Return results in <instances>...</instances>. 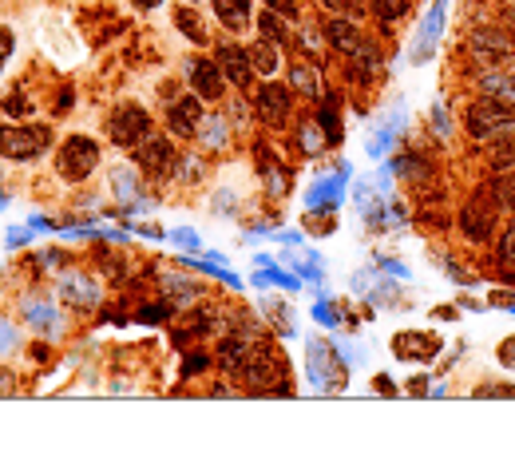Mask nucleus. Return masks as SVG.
<instances>
[{"instance_id": "f257e3e1", "label": "nucleus", "mask_w": 515, "mask_h": 464, "mask_svg": "<svg viewBox=\"0 0 515 464\" xmlns=\"http://www.w3.org/2000/svg\"><path fill=\"white\" fill-rule=\"evenodd\" d=\"M52 147V127L48 123H4L0 127V159L8 163H28Z\"/></svg>"}, {"instance_id": "f03ea898", "label": "nucleus", "mask_w": 515, "mask_h": 464, "mask_svg": "<svg viewBox=\"0 0 515 464\" xmlns=\"http://www.w3.org/2000/svg\"><path fill=\"white\" fill-rule=\"evenodd\" d=\"M100 167V143L92 135H68L56 151V171L64 183H84Z\"/></svg>"}, {"instance_id": "7ed1b4c3", "label": "nucleus", "mask_w": 515, "mask_h": 464, "mask_svg": "<svg viewBox=\"0 0 515 464\" xmlns=\"http://www.w3.org/2000/svg\"><path fill=\"white\" fill-rule=\"evenodd\" d=\"M147 131H151V116H147V108L143 104H119L111 119H107V139L115 143V147H127V151H135L143 139H147Z\"/></svg>"}, {"instance_id": "20e7f679", "label": "nucleus", "mask_w": 515, "mask_h": 464, "mask_svg": "<svg viewBox=\"0 0 515 464\" xmlns=\"http://www.w3.org/2000/svg\"><path fill=\"white\" fill-rule=\"evenodd\" d=\"M468 131H472L476 139H500V135H512L515 108L488 96L484 104H472V112H468Z\"/></svg>"}, {"instance_id": "39448f33", "label": "nucleus", "mask_w": 515, "mask_h": 464, "mask_svg": "<svg viewBox=\"0 0 515 464\" xmlns=\"http://www.w3.org/2000/svg\"><path fill=\"white\" fill-rule=\"evenodd\" d=\"M135 163L151 175V179H167L175 175V163H179V151L167 135H147L139 147H135Z\"/></svg>"}, {"instance_id": "423d86ee", "label": "nucleus", "mask_w": 515, "mask_h": 464, "mask_svg": "<svg viewBox=\"0 0 515 464\" xmlns=\"http://www.w3.org/2000/svg\"><path fill=\"white\" fill-rule=\"evenodd\" d=\"M496 211H500V203H496V199L476 195V199L460 211V231L468 234L472 242H488L492 231H496Z\"/></svg>"}, {"instance_id": "0eeeda50", "label": "nucleus", "mask_w": 515, "mask_h": 464, "mask_svg": "<svg viewBox=\"0 0 515 464\" xmlns=\"http://www.w3.org/2000/svg\"><path fill=\"white\" fill-rule=\"evenodd\" d=\"M290 88L286 84H262L258 88V96H254V112H258V119L262 123H270V127H278V123H286V116H290Z\"/></svg>"}, {"instance_id": "6e6552de", "label": "nucleus", "mask_w": 515, "mask_h": 464, "mask_svg": "<svg viewBox=\"0 0 515 464\" xmlns=\"http://www.w3.org/2000/svg\"><path fill=\"white\" fill-rule=\"evenodd\" d=\"M218 68L222 76L234 84V88H250L254 84V64H250V52L242 44H218Z\"/></svg>"}, {"instance_id": "1a4fd4ad", "label": "nucleus", "mask_w": 515, "mask_h": 464, "mask_svg": "<svg viewBox=\"0 0 515 464\" xmlns=\"http://www.w3.org/2000/svg\"><path fill=\"white\" fill-rule=\"evenodd\" d=\"M187 76H191V88H195V96L199 100H218L222 92H226V76H222V68H218V60H191V68H187Z\"/></svg>"}, {"instance_id": "9d476101", "label": "nucleus", "mask_w": 515, "mask_h": 464, "mask_svg": "<svg viewBox=\"0 0 515 464\" xmlns=\"http://www.w3.org/2000/svg\"><path fill=\"white\" fill-rule=\"evenodd\" d=\"M203 100L199 96H183V100H175L171 108H167V127L175 131V135H183V139H191V135H199L203 131Z\"/></svg>"}, {"instance_id": "9b49d317", "label": "nucleus", "mask_w": 515, "mask_h": 464, "mask_svg": "<svg viewBox=\"0 0 515 464\" xmlns=\"http://www.w3.org/2000/svg\"><path fill=\"white\" fill-rule=\"evenodd\" d=\"M468 44H472L476 60H488V64H508L512 60V40L500 28H476Z\"/></svg>"}, {"instance_id": "f8f14e48", "label": "nucleus", "mask_w": 515, "mask_h": 464, "mask_svg": "<svg viewBox=\"0 0 515 464\" xmlns=\"http://www.w3.org/2000/svg\"><path fill=\"white\" fill-rule=\"evenodd\" d=\"M393 353L401 361H432L440 353V338L436 334H420V330H405L393 338Z\"/></svg>"}, {"instance_id": "ddd939ff", "label": "nucleus", "mask_w": 515, "mask_h": 464, "mask_svg": "<svg viewBox=\"0 0 515 464\" xmlns=\"http://www.w3.org/2000/svg\"><path fill=\"white\" fill-rule=\"evenodd\" d=\"M321 32H325V40H329L337 52H361V32H357V24H353V20L337 16V20H329Z\"/></svg>"}, {"instance_id": "4468645a", "label": "nucleus", "mask_w": 515, "mask_h": 464, "mask_svg": "<svg viewBox=\"0 0 515 464\" xmlns=\"http://www.w3.org/2000/svg\"><path fill=\"white\" fill-rule=\"evenodd\" d=\"M214 16L226 32L250 28V0H214Z\"/></svg>"}, {"instance_id": "2eb2a0df", "label": "nucleus", "mask_w": 515, "mask_h": 464, "mask_svg": "<svg viewBox=\"0 0 515 464\" xmlns=\"http://www.w3.org/2000/svg\"><path fill=\"white\" fill-rule=\"evenodd\" d=\"M250 52V64H254V72H262V76H274L278 72V44H270V40H258V44H250L246 48Z\"/></svg>"}, {"instance_id": "dca6fc26", "label": "nucleus", "mask_w": 515, "mask_h": 464, "mask_svg": "<svg viewBox=\"0 0 515 464\" xmlns=\"http://www.w3.org/2000/svg\"><path fill=\"white\" fill-rule=\"evenodd\" d=\"M175 20H179V32L195 44H206V28H203V16L195 8H175Z\"/></svg>"}, {"instance_id": "f3484780", "label": "nucleus", "mask_w": 515, "mask_h": 464, "mask_svg": "<svg viewBox=\"0 0 515 464\" xmlns=\"http://www.w3.org/2000/svg\"><path fill=\"white\" fill-rule=\"evenodd\" d=\"M480 88H484V96H492V100L512 104V108H515V76H512V72H508V76H488Z\"/></svg>"}, {"instance_id": "a211bd4d", "label": "nucleus", "mask_w": 515, "mask_h": 464, "mask_svg": "<svg viewBox=\"0 0 515 464\" xmlns=\"http://www.w3.org/2000/svg\"><path fill=\"white\" fill-rule=\"evenodd\" d=\"M290 84H294L298 92H306V96H317V92H321L317 68H309V64H294V68H290Z\"/></svg>"}, {"instance_id": "6ab92c4d", "label": "nucleus", "mask_w": 515, "mask_h": 464, "mask_svg": "<svg viewBox=\"0 0 515 464\" xmlns=\"http://www.w3.org/2000/svg\"><path fill=\"white\" fill-rule=\"evenodd\" d=\"M440 20H444V4H436L432 12H428V20H424V44H416V60H428L424 52L432 48V40L440 36Z\"/></svg>"}, {"instance_id": "aec40b11", "label": "nucleus", "mask_w": 515, "mask_h": 464, "mask_svg": "<svg viewBox=\"0 0 515 464\" xmlns=\"http://www.w3.org/2000/svg\"><path fill=\"white\" fill-rule=\"evenodd\" d=\"M369 8H373V16L381 24H393V20H401L409 12V0H369Z\"/></svg>"}, {"instance_id": "412c9836", "label": "nucleus", "mask_w": 515, "mask_h": 464, "mask_svg": "<svg viewBox=\"0 0 515 464\" xmlns=\"http://www.w3.org/2000/svg\"><path fill=\"white\" fill-rule=\"evenodd\" d=\"M258 28H262V40H270V44H286V40H290V32L282 28V16H278V12H266Z\"/></svg>"}, {"instance_id": "4be33fe9", "label": "nucleus", "mask_w": 515, "mask_h": 464, "mask_svg": "<svg viewBox=\"0 0 515 464\" xmlns=\"http://www.w3.org/2000/svg\"><path fill=\"white\" fill-rule=\"evenodd\" d=\"M317 127H321V139L341 143V123H337V112H333V108H321V112H317Z\"/></svg>"}, {"instance_id": "5701e85b", "label": "nucleus", "mask_w": 515, "mask_h": 464, "mask_svg": "<svg viewBox=\"0 0 515 464\" xmlns=\"http://www.w3.org/2000/svg\"><path fill=\"white\" fill-rule=\"evenodd\" d=\"M492 191H496V203L504 211H515V171H508L500 183H492Z\"/></svg>"}, {"instance_id": "b1692460", "label": "nucleus", "mask_w": 515, "mask_h": 464, "mask_svg": "<svg viewBox=\"0 0 515 464\" xmlns=\"http://www.w3.org/2000/svg\"><path fill=\"white\" fill-rule=\"evenodd\" d=\"M500 266L512 274L515 270V223L504 231V238H500Z\"/></svg>"}, {"instance_id": "393cba45", "label": "nucleus", "mask_w": 515, "mask_h": 464, "mask_svg": "<svg viewBox=\"0 0 515 464\" xmlns=\"http://www.w3.org/2000/svg\"><path fill=\"white\" fill-rule=\"evenodd\" d=\"M12 48H16V36H12V28L0 24V76H4L8 60H12Z\"/></svg>"}, {"instance_id": "a878e982", "label": "nucleus", "mask_w": 515, "mask_h": 464, "mask_svg": "<svg viewBox=\"0 0 515 464\" xmlns=\"http://www.w3.org/2000/svg\"><path fill=\"white\" fill-rule=\"evenodd\" d=\"M262 4L278 16H298V0H262Z\"/></svg>"}, {"instance_id": "bb28decb", "label": "nucleus", "mask_w": 515, "mask_h": 464, "mask_svg": "<svg viewBox=\"0 0 515 464\" xmlns=\"http://www.w3.org/2000/svg\"><path fill=\"white\" fill-rule=\"evenodd\" d=\"M476 397H515V385H484L476 389Z\"/></svg>"}, {"instance_id": "cd10ccee", "label": "nucleus", "mask_w": 515, "mask_h": 464, "mask_svg": "<svg viewBox=\"0 0 515 464\" xmlns=\"http://www.w3.org/2000/svg\"><path fill=\"white\" fill-rule=\"evenodd\" d=\"M8 349H16V330L0 318V353H8Z\"/></svg>"}, {"instance_id": "c85d7f7f", "label": "nucleus", "mask_w": 515, "mask_h": 464, "mask_svg": "<svg viewBox=\"0 0 515 464\" xmlns=\"http://www.w3.org/2000/svg\"><path fill=\"white\" fill-rule=\"evenodd\" d=\"M325 8H333V12H353L357 8V0H321Z\"/></svg>"}, {"instance_id": "c756f323", "label": "nucleus", "mask_w": 515, "mask_h": 464, "mask_svg": "<svg viewBox=\"0 0 515 464\" xmlns=\"http://www.w3.org/2000/svg\"><path fill=\"white\" fill-rule=\"evenodd\" d=\"M500 361H504V365H515V338H508V346L500 349Z\"/></svg>"}, {"instance_id": "7c9ffc66", "label": "nucleus", "mask_w": 515, "mask_h": 464, "mask_svg": "<svg viewBox=\"0 0 515 464\" xmlns=\"http://www.w3.org/2000/svg\"><path fill=\"white\" fill-rule=\"evenodd\" d=\"M171 238H175V242H187V246H199V238H195L191 231H175Z\"/></svg>"}, {"instance_id": "2f4dec72", "label": "nucleus", "mask_w": 515, "mask_h": 464, "mask_svg": "<svg viewBox=\"0 0 515 464\" xmlns=\"http://www.w3.org/2000/svg\"><path fill=\"white\" fill-rule=\"evenodd\" d=\"M131 4H135V8H159L163 0H131Z\"/></svg>"}]
</instances>
